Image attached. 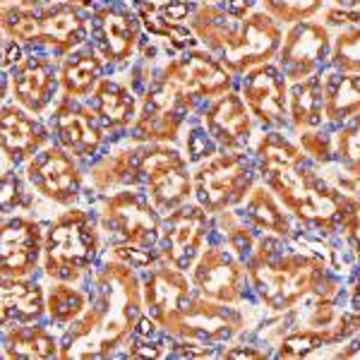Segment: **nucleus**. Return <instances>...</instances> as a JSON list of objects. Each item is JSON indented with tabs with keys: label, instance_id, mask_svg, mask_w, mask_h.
<instances>
[{
	"label": "nucleus",
	"instance_id": "nucleus-1",
	"mask_svg": "<svg viewBox=\"0 0 360 360\" xmlns=\"http://www.w3.org/2000/svg\"><path fill=\"white\" fill-rule=\"evenodd\" d=\"M91 305L75 319L60 339L63 360L111 358L135 339V327L144 315V293L137 269L108 257L89 278Z\"/></svg>",
	"mask_w": 360,
	"mask_h": 360
},
{
	"label": "nucleus",
	"instance_id": "nucleus-2",
	"mask_svg": "<svg viewBox=\"0 0 360 360\" xmlns=\"http://www.w3.org/2000/svg\"><path fill=\"white\" fill-rule=\"evenodd\" d=\"M257 164L264 183L283 209L317 231L341 229L346 197L305 166V152L281 132H266L257 144Z\"/></svg>",
	"mask_w": 360,
	"mask_h": 360
},
{
	"label": "nucleus",
	"instance_id": "nucleus-3",
	"mask_svg": "<svg viewBox=\"0 0 360 360\" xmlns=\"http://www.w3.org/2000/svg\"><path fill=\"white\" fill-rule=\"evenodd\" d=\"M248 276L266 307L276 312L293 310L305 295L336 300L339 278L332 274L322 252L286 248L278 236H264L248 257Z\"/></svg>",
	"mask_w": 360,
	"mask_h": 360
},
{
	"label": "nucleus",
	"instance_id": "nucleus-4",
	"mask_svg": "<svg viewBox=\"0 0 360 360\" xmlns=\"http://www.w3.org/2000/svg\"><path fill=\"white\" fill-rule=\"evenodd\" d=\"M190 29L231 75H248L266 65L283 41L281 22H276L269 13L236 17L226 8H214L207 3L193 10Z\"/></svg>",
	"mask_w": 360,
	"mask_h": 360
},
{
	"label": "nucleus",
	"instance_id": "nucleus-5",
	"mask_svg": "<svg viewBox=\"0 0 360 360\" xmlns=\"http://www.w3.org/2000/svg\"><path fill=\"white\" fill-rule=\"evenodd\" d=\"M3 34L53 56H70L89 39L91 17L70 3H53L44 8L3 5Z\"/></svg>",
	"mask_w": 360,
	"mask_h": 360
},
{
	"label": "nucleus",
	"instance_id": "nucleus-6",
	"mask_svg": "<svg viewBox=\"0 0 360 360\" xmlns=\"http://www.w3.org/2000/svg\"><path fill=\"white\" fill-rule=\"evenodd\" d=\"M101 252L98 217L79 207H68L51 221L44 240V274L53 281L77 283L89 274Z\"/></svg>",
	"mask_w": 360,
	"mask_h": 360
},
{
	"label": "nucleus",
	"instance_id": "nucleus-7",
	"mask_svg": "<svg viewBox=\"0 0 360 360\" xmlns=\"http://www.w3.org/2000/svg\"><path fill=\"white\" fill-rule=\"evenodd\" d=\"M98 226L111 238L113 245L130 243V245L154 248L161 240L164 219L147 193H139V188H125L101 200Z\"/></svg>",
	"mask_w": 360,
	"mask_h": 360
},
{
	"label": "nucleus",
	"instance_id": "nucleus-8",
	"mask_svg": "<svg viewBox=\"0 0 360 360\" xmlns=\"http://www.w3.org/2000/svg\"><path fill=\"white\" fill-rule=\"evenodd\" d=\"M255 183V168L243 152H217L197 166L193 188L200 205L209 214H221L226 209L245 202Z\"/></svg>",
	"mask_w": 360,
	"mask_h": 360
},
{
	"label": "nucleus",
	"instance_id": "nucleus-9",
	"mask_svg": "<svg viewBox=\"0 0 360 360\" xmlns=\"http://www.w3.org/2000/svg\"><path fill=\"white\" fill-rule=\"evenodd\" d=\"M154 79L193 108L200 101L219 98L226 91H231V84H233V75L205 51H188V53L173 58Z\"/></svg>",
	"mask_w": 360,
	"mask_h": 360
},
{
	"label": "nucleus",
	"instance_id": "nucleus-10",
	"mask_svg": "<svg viewBox=\"0 0 360 360\" xmlns=\"http://www.w3.org/2000/svg\"><path fill=\"white\" fill-rule=\"evenodd\" d=\"M188 164V156L168 144H144L139 188H144V193L161 214H171L188 205L190 195L195 193Z\"/></svg>",
	"mask_w": 360,
	"mask_h": 360
},
{
	"label": "nucleus",
	"instance_id": "nucleus-11",
	"mask_svg": "<svg viewBox=\"0 0 360 360\" xmlns=\"http://www.w3.org/2000/svg\"><path fill=\"white\" fill-rule=\"evenodd\" d=\"M25 178L34 193L58 207H75L82 197V173L77 166V156L63 147L49 144L39 154H34L27 161Z\"/></svg>",
	"mask_w": 360,
	"mask_h": 360
},
{
	"label": "nucleus",
	"instance_id": "nucleus-12",
	"mask_svg": "<svg viewBox=\"0 0 360 360\" xmlns=\"http://www.w3.org/2000/svg\"><path fill=\"white\" fill-rule=\"evenodd\" d=\"M248 269L243 259L229 248H205L193 264V286L207 300L224 305H238L248 291Z\"/></svg>",
	"mask_w": 360,
	"mask_h": 360
},
{
	"label": "nucleus",
	"instance_id": "nucleus-13",
	"mask_svg": "<svg viewBox=\"0 0 360 360\" xmlns=\"http://www.w3.org/2000/svg\"><path fill=\"white\" fill-rule=\"evenodd\" d=\"M139 17L118 3L96 5L91 13V39L106 65L120 68L135 58L139 49Z\"/></svg>",
	"mask_w": 360,
	"mask_h": 360
},
{
	"label": "nucleus",
	"instance_id": "nucleus-14",
	"mask_svg": "<svg viewBox=\"0 0 360 360\" xmlns=\"http://www.w3.org/2000/svg\"><path fill=\"white\" fill-rule=\"evenodd\" d=\"M56 139L65 152L77 159H91L101 152L108 130L98 120L94 108L82 103V98L58 96L51 111Z\"/></svg>",
	"mask_w": 360,
	"mask_h": 360
},
{
	"label": "nucleus",
	"instance_id": "nucleus-15",
	"mask_svg": "<svg viewBox=\"0 0 360 360\" xmlns=\"http://www.w3.org/2000/svg\"><path fill=\"white\" fill-rule=\"evenodd\" d=\"M212 231L209 212L205 207L183 205L176 212L166 214L164 229H161V257L164 262L188 271L193 269L202 250L207 248V238Z\"/></svg>",
	"mask_w": 360,
	"mask_h": 360
},
{
	"label": "nucleus",
	"instance_id": "nucleus-16",
	"mask_svg": "<svg viewBox=\"0 0 360 360\" xmlns=\"http://www.w3.org/2000/svg\"><path fill=\"white\" fill-rule=\"evenodd\" d=\"M245 319L236 305H224L207 300L205 295L195 291L193 300L188 303L180 317L173 322L168 334L173 339H190L202 341V344H219L229 341L240 332Z\"/></svg>",
	"mask_w": 360,
	"mask_h": 360
},
{
	"label": "nucleus",
	"instance_id": "nucleus-17",
	"mask_svg": "<svg viewBox=\"0 0 360 360\" xmlns=\"http://www.w3.org/2000/svg\"><path fill=\"white\" fill-rule=\"evenodd\" d=\"M332 56V41L329 32L322 22L305 20L291 27L286 39L278 49V70L286 75V79L303 82L322 72L327 58Z\"/></svg>",
	"mask_w": 360,
	"mask_h": 360
},
{
	"label": "nucleus",
	"instance_id": "nucleus-18",
	"mask_svg": "<svg viewBox=\"0 0 360 360\" xmlns=\"http://www.w3.org/2000/svg\"><path fill=\"white\" fill-rule=\"evenodd\" d=\"M142 293L147 315H152L159 322V327L168 332L180 317V312L193 300L195 286L193 281H188L183 269L161 259L154 266H149L142 281Z\"/></svg>",
	"mask_w": 360,
	"mask_h": 360
},
{
	"label": "nucleus",
	"instance_id": "nucleus-19",
	"mask_svg": "<svg viewBox=\"0 0 360 360\" xmlns=\"http://www.w3.org/2000/svg\"><path fill=\"white\" fill-rule=\"evenodd\" d=\"M46 231L29 217H5L0 231V269L3 276L27 278L44 259Z\"/></svg>",
	"mask_w": 360,
	"mask_h": 360
},
{
	"label": "nucleus",
	"instance_id": "nucleus-20",
	"mask_svg": "<svg viewBox=\"0 0 360 360\" xmlns=\"http://www.w3.org/2000/svg\"><path fill=\"white\" fill-rule=\"evenodd\" d=\"M5 77H8L10 94H13L15 103L29 113L39 115L49 111V108H53V103L58 101L60 77H58L51 56L25 58Z\"/></svg>",
	"mask_w": 360,
	"mask_h": 360
},
{
	"label": "nucleus",
	"instance_id": "nucleus-21",
	"mask_svg": "<svg viewBox=\"0 0 360 360\" xmlns=\"http://www.w3.org/2000/svg\"><path fill=\"white\" fill-rule=\"evenodd\" d=\"M243 98L250 113L266 127H281L288 123V86L286 75L278 68L262 65L245 75Z\"/></svg>",
	"mask_w": 360,
	"mask_h": 360
},
{
	"label": "nucleus",
	"instance_id": "nucleus-22",
	"mask_svg": "<svg viewBox=\"0 0 360 360\" xmlns=\"http://www.w3.org/2000/svg\"><path fill=\"white\" fill-rule=\"evenodd\" d=\"M202 127L226 152H243L252 135V113L240 94L226 91L202 111Z\"/></svg>",
	"mask_w": 360,
	"mask_h": 360
},
{
	"label": "nucleus",
	"instance_id": "nucleus-23",
	"mask_svg": "<svg viewBox=\"0 0 360 360\" xmlns=\"http://www.w3.org/2000/svg\"><path fill=\"white\" fill-rule=\"evenodd\" d=\"M0 139H3L5 166H17L39 154L44 147H49V127L34 113L25 111L22 106H3V118H0Z\"/></svg>",
	"mask_w": 360,
	"mask_h": 360
},
{
	"label": "nucleus",
	"instance_id": "nucleus-24",
	"mask_svg": "<svg viewBox=\"0 0 360 360\" xmlns=\"http://www.w3.org/2000/svg\"><path fill=\"white\" fill-rule=\"evenodd\" d=\"M142 152L144 144L113 149V152L98 156L89 166V185L96 195L106 197L125 188H139L142 183Z\"/></svg>",
	"mask_w": 360,
	"mask_h": 360
},
{
	"label": "nucleus",
	"instance_id": "nucleus-25",
	"mask_svg": "<svg viewBox=\"0 0 360 360\" xmlns=\"http://www.w3.org/2000/svg\"><path fill=\"white\" fill-rule=\"evenodd\" d=\"M89 106L108 132L130 130L139 113L135 91L111 77H101V82L94 86L89 94Z\"/></svg>",
	"mask_w": 360,
	"mask_h": 360
},
{
	"label": "nucleus",
	"instance_id": "nucleus-26",
	"mask_svg": "<svg viewBox=\"0 0 360 360\" xmlns=\"http://www.w3.org/2000/svg\"><path fill=\"white\" fill-rule=\"evenodd\" d=\"M3 353L8 360H49L60 358V341L39 322L5 324Z\"/></svg>",
	"mask_w": 360,
	"mask_h": 360
},
{
	"label": "nucleus",
	"instance_id": "nucleus-27",
	"mask_svg": "<svg viewBox=\"0 0 360 360\" xmlns=\"http://www.w3.org/2000/svg\"><path fill=\"white\" fill-rule=\"evenodd\" d=\"M46 310L44 286L32 278L3 276V324L13 322H39Z\"/></svg>",
	"mask_w": 360,
	"mask_h": 360
},
{
	"label": "nucleus",
	"instance_id": "nucleus-28",
	"mask_svg": "<svg viewBox=\"0 0 360 360\" xmlns=\"http://www.w3.org/2000/svg\"><path fill=\"white\" fill-rule=\"evenodd\" d=\"M103 58L98 56V51L91 49L75 51L63 60L58 77H60V91L63 96L70 98H84L94 91V86L101 82L103 77Z\"/></svg>",
	"mask_w": 360,
	"mask_h": 360
},
{
	"label": "nucleus",
	"instance_id": "nucleus-29",
	"mask_svg": "<svg viewBox=\"0 0 360 360\" xmlns=\"http://www.w3.org/2000/svg\"><path fill=\"white\" fill-rule=\"evenodd\" d=\"M245 219L248 224L252 226V229L257 231H266L269 236H288L291 233V221H288V217L283 214V205L278 202V197L274 195V190L269 188V185H257L248 193L245 197Z\"/></svg>",
	"mask_w": 360,
	"mask_h": 360
},
{
	"label": "nucleus",
	"instance_id": "nucleus-30",
	"mask_svg": "<svg viewBox=\"0 0 360 360\" xmlns=\"http://www.w3.org/2000/svg\"><path fill=\"white\" fill-rule=\"evenodd\" d=\"M288 120L295 130H315L324 120V77L295 82L288 91Z\"/></svg>",
	"mask_w": 360,
	"mask_h": 360
},
{
	"label": "nucleus",
	"instance_id": "nucleus-31",
	"mask_svg": "<svg viewBox=\"0 0 360 360\" xmlns=\"http://www.w3.org/2000/svg\"><path fill=\"white\" fill-rule=\"evenodd\" d=\"M360 115V77L334 72L324 77V118L344 125Z\"/></svg>",
	"mask_w": 360,
	"mask_h": 360
},
{
	"label": "nucleus",
	"instance_id": "nucleus-32",
	"mask_svg": "<svg viewBox=\"0 0 360 360\" xmlns=\"http://www.w3.org/2000/svg\"><path fill=\"white\" fill-rule=\"evenodd\" d=\"M132 10L137 13L142 27L147 29L152 37L164 39L173 51H190L197 44L193 29L183 27L180 22H168L166 17L159 13V5H156L154 0H135Z\"/></svg>",
	"mask_w": 360,
	"mask_h": 360
},
{
	"label": "nucleus",
	"instance_id": "nucleus-33",
	"mask_svg": "<svg viewBox=\"0 0 360 360\" xmlns=\"http://www.w3.org/2000/svg\"><path fill=\"white\" fill-rule=\"evenodd\" d=\"M91 295L75 288L72 283L68 281H56L53 286L46 293V310H49V317L56 327H70L75 319L82 317V312L86 310V303H89Z\"/></svg>",
	"mask_w": 360,
	"mask_h": 360
},
{
	"label": "nucleus",
	"instance_id": "nucleus-34",
	"mask_svg": "<svg viewBox=\"0 0 360 360\" xmlns=\"http://www.w3.org/2000/svg\"><path fill=\"white\" fill-rule=\"evenodd\" d=\"M217 229L221 231L224 240H226V248L231 250L233 255H238L240 259H248L250 255L255 252L257 243H255V236H252V226L248 224L245 214H236V212H221L217 219Z\"/></svg>",
	"mask_w": 360,
	"mask_h": 360
},
{
	"label": "nucleus",
	"instance_id": "nucleus-35",
	"mask_svg": "<svg viewBox=\"0 0 360 360\" xmlns=\"http://www.w3.org/2000/svg\"><path fill=\"white\" fill-rule=\"evenodd\" d=\"M334 154L348 176L360 180V115L346 120L334 135Z\"/></svg>",
	"mask_w": 360,
	"mask_h": 360
},
{
	"label": "nucleus",
	"instance_id": "nucleus-36",
	"mask_svg": "<svg viewBox=\"0 0 360 360\" xmlns=\"http://www.w3.org/2000/svg\"><path fill=\"white\" fill-rule=\"evenodd\" d=\"M332 63L336 72L360 77V25L344 29L332 46Z\"/></svg>",
	"mask_w": 360,
	"mask_h": 360
},
{
	"label": "nucleus",
	"instance_id": "nucleus-37",
	"mask_svg": "<svg viewBox=\"0 0 360 360\" xmlns=\"http://www.w3.org/2000/svg\"><path fill=\"white\" fill-rule=\"evenodd\" d=\"M324 0H262L264 13H269L281 25H298L312 20L322 10Z\"/></svg>",
	"mask_w": 360,
	"mask_h": 360
},
{
	"label": "nucleus",
	"instance_id": "nucleus-38",
	"mask_svg": "<svg viewBox=\"0 0 360 360\" xmlns=\"http://www.w3.org/2000/svg\"><path fill=\"white\" fill-rule=\"evenodd\" d=\"M32 195H29L25 180L17 176L15 171H3V183H0V207H3V217L15 212H22V209L32 207Z\"/></svg>",
	"mask_w": 360,
	"mask_h": 360
},
{
	"label": "nucleus",
	"instance_id": "nucleus-39",
	"mask_svg": "<svg viewBox=\"0 0 360 360\" xmlns=\"http://www.w3.org/2000/svg\"><path fill=\"white\" fill-rule=\"evenodd\" d=\"M113 257L120 259V262L135 266V269H149L156 262H161V252H156L154 248H142V245H130V243H120V245H113Z\"/></svg>",
	"mask_w": 360,
	"mask_h": 360
},
{
	"label": "nucleus",
	"instance_id": "nucleus-40",
	"mask_svg": "<svg viewBox=\"0 0 360 360\" xmlns=\"http://www.w3.org/2000/svg\"><path fill=\"white\" fill-rule=\"evenodd\" d=\"M300 149L305 152V156H312L319 164H327L334 154V137L317 132V127L315 130H300Z\"/></svg>",
	"mask_w": 360,
	"mask_h": 360
},
{
	"label": "nucleus",
	"instance_id": "nucleus-41",
	"mask_svg": "<svg viewBox=\"0 0 360 360\" xmlns=\"http://www.w3.org/2000/svg\"><path fill=\"white\" fill-rule=\"evenodd\" d=\"M217 147L219 144L214 142L205 127H193V130L188 132V137H185V152H188L185 156H188L190 164H202V161H207L209 156L217 154Z\"/></svg>",
	"mask_w": 360,
	"mask_h": 360
},
{
	"label": "nucleus",
	"instance_id": "nucleus-42",
	"mask_svg": "<svg viewBox=\"0 0 360 360\" xmlns=\"http://www.w3.org/2000/svg\"><path fill=\"white\" fill-rule=\"evenodd\" d=\"M173 341L171 346H166V341H156V339H137L130 341V346H127V358H166L168 353L173 351Z\"/></svg>",
	"mask_w": 360,
	"mask_h": 360
},
{
	"label": "nucleus",
	"instance_id": "nucleus-43",
	"mask_svg": "<svg viewBox=\"0 0 360 360\" xmlns=\"http://www.w3.org/2000/svg\"><path fill=\"white\" fill-rule=\"evenodd\" d=\"M341 229L346 231L348 240L360 259V202H346V212L341 219Z\"/></svg>",
	"mask_w": 360,
	"mask_h": 360
},
{
	"label": "nucleus",
	"instance_id": "nucleus-44",
	"mask_svg": "<svg viewBox=\"0 0 360 360\" xmlns=\"http://www.w3.org/2000/svg\"><path fill=\"white\" fill-rule=\"evenodd\" d=\"M195 5L188 3V0H164L159 5V13L166 17L168 22H180L188 20V15H193Z\"/></svg>",
	"mask_w": 360,
	"mask_h": 360
},
{
	"label": "nucleus",
	"instance_id": "nucleus-45",
	"mask_svg": "<svg viewBox=\"0 0 360 360\" xmlns=\"http://www.w3.org/2000/svg\"><path fill=\"white\" fill-rule=\"evenodd\" d=\"M25 60V51H22V44L15 41V39H3V70L8 72V70L17 68L20 63Z\"/></svg>",
	"mask_w": 360,
	"mask_h": 360
},
{
	"label": "nucleus",
	"instance_id": "nucleus-46",
	"mask_svg": "<svg viewBox=\"0 0 360 360\" xmlns=\"http://www.w3.org/2000/svg\"><path fill=\"white\" fill-rule=\"evenodd\" d=\"M327 22L339 25V27H353V25H360V13L358 10H329Z\"/></svg>",
	"mask_w": 360,
	"mask_h": 360
},
{
	"label": "nucleus",
	"instance_id": "nucleus-47",
	"mask_svg": "<svg viewBox=\"0 0 360 360\" xmlns=\"http://www.w3.org/2000/svg\"><path fill=\"white\" fill-rule=\"evenodd\" d=\"M159 329H161L159 322H156L152 315H147V312H144V315L139 317L137 327H135V336H137V339H156Z\"/></svg>",
	"mask_w": 360,
	"mask_h": 360
},
{
	"label": "nucleus",
	"instance_id": "nucleus-48",
	"mask_svg": "<svg viewBox=\"0 0 360 360\" xmlns=\"http://www.w3.org/2000/svg\"><path fill=\"white\" fill-rule=\"evenodd\" d=\"M255 3H257V0H226V10L236 17H245L252 13Z\"/></svg>",
	"mask_w": 360,
	"mask_h": 360
},
{
	"label": "nucleus",
	"instance_id": "nucleus-49",
	"mask_svg": "<svg viewBox=\"0 0 360 360\" xmlns=\"http://www.w3.org/2000/svg\"><path fill=\"white\" fill-rule=\"evenodd\" d=\"M226 358H248V360H257V358H266L264 351H257L252 346H245V348H231V351H224Z\"/></svg>",
	"mask_w": 360,
	"mask_h": 360
},
{
	"label": "nucleus",
	"instance_id": "nucleus-50",
	"mask_svg": "<svg viewBox=\"0 0 360 360\" xmlns=\"http://www.w3.org/2000/svg\"><path fill=\"white\" fill-rule=\"evenodd\" d=\"M53 3H60V0H3V5H22V8H44Z\"/></svg>",
	"mask_w": 360,
	"mask_h": 360
},
{
	"label": "nucleus",
	"instance_id": "nucleus-51",
	"mask_svg": "<svg viewBox=\"0 0 360 360\" xmlns=\"http://www.w3.org/2000/svg\"><path fill=\"white\" fill-rule=\"evenodd\" d=\"M65 3L75 5V8H79V10H89V8H94L98 0H65Z\"/></svg>",
	"mask_w": 360,
	"mask_h": 360
},
{
	"label": "nucleus",
	"instance_id": "nucleus-52",
	"mask_svg": "<svg viewBox=\"0 0 360 360\" xmlns=\"http://www.w3.org/2000/svg\"><path fill=\"white\" fill-rule=\"evenodd\" d=\"M332 3H336L339 8H344V10H356V8H360V0H332Z\"/></svg>",
	"mask_w": 360,
	"mask_h": 360
},
{
	"label": "nucleus",
	"instance_id": "nucleus-53",
	"mask_svg": "<svg viewBox=\"0 0 360 360\" xmlns=\"http://www.w3.org/2000/svg\"><path fill=\"white\" fill-rule=\"evenodd\" d=\"M339 356H344V358H360V339H358L351 348H348V351L339 353Z\"/></svg>",
	"mask_w": 360,
	"mask_h": 360
},
{
	"label": "nucleus",
	"instance_id": "nucleus-54",
	"mask_svg": "<svg viewBox=\"0 0 360 360\" xmlns=\"http://www.w3.org/2000/svg\"><path fill=\"white\" fill-rule=\"evenodd\" d=\"M353 307L360 310V278L356 281V288H353Z\"/></svg>",
	"mask_w": 360,
	"mask_h": 360
}]
</instances>
